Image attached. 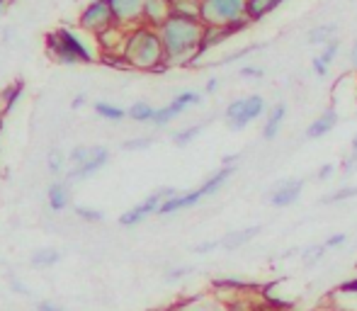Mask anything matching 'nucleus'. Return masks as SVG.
<instances>
[{
	"label": "nucleus",
	"mask_w": 357,
	"mask_h": 311,
	"mask_svg": "<svg viewBox=\"0 0 357 311\" xmlns=\"http://www.w3.org/2000/svg\"><path fill=\"white\" fill-rule=\"evenodd\" d=\"M234 173H236V165H221V168L216 170L214 175H209V178L204 180L199 188L190 190V192H175L173 197L165 199V202L158 207V214H160V217H168V214H175V212H180V209L195 207V204H199L204 197L219 192V190L229 183V178Z\"/></svg>",
	"instance_id": "nucleus-5"
},
{
	"label": "nucleus",
	"mask_w": 357,
	"mask_h": 311,
	"mask_svg": "<svg viewBox=\"0 0 357 311\" xmlns=\"http://www.w3.org/2000/svg\"><path fill=\"white\" fill-rule=\"evenodd\" d=\"M73 212H75V217L83 219V222H88V224H100V222H105V214L100 212V209L83 207V204H78V207H73Z\"/></svg>",
	"instance_id": "nucleus-28"
},
{
	"label": "nucleus",
	"mask_w": 357,
	"mask_h": 311,
	"mask_svg": "<svg viewBox=\"0 0 357 311\" xmlns=\"http://www.w3.org/2000/svg\"><path fill=\"white\" fill-rule=\"evenodd\" d=\"M353 197H357V188H340V190H335L333 195L321 199V204H338V202H345V199H353Z\"/></svg>",
	"instance_id": "nucleus-30"
},
{
	"label": "nucleus",
	"mask_w": 357,
	"mask_h": 311,
	"mask_svg": "<svg viewBox=\"0 0 357 311\" xmlns=\"http://www.w3.org/2000/svg\"><path fill=\"white\" fill-rule=\"evenodd\" d=\"M22 93H24V83H22V80H15V83H10L8 88L0 93V112L8 114L10 109H13L15 105L20 103Z\"/></svg>",
	"instance_id": "nucleus-20"
},
{
	"label": "nucleus",
	"mask_w": 357,
	"mask_h": 311,
	"mask_svg": "<svg viewBox=\"0 0 357 311\" xmlns=\"http://www.w3.org/2000/svg\"><path fill=\"white\" fill-rule=\"evenodd\" d=\"M258 234H260V227H248V229H243V232H234L226 236V238H221V248H229V250L241 248V245H245L248 241H253Z\"/></svg>",
	"instance_id": "nucleus-22"
},
{
	"label": "nucleus",
	"mask_w": 357,
	"mask_h": 311,
	"mask_svg": "<svg viewBox=\"0 0 357 311\" xmlns=\"http://www.w3.org/2000/svg\"><path fill=\"white\" fill-rule=\"evenodd\" d=\"M265 98L263 95H248V98H238L234 100V103L226 105V124H229L234 132H243L245 127H250V124L255 122L258 117H263L265 112Z\"/></svg>",
	"instance_id": "nucleus-6"
},
{
	"label": "nucleus",
	"mask_w": 357,
	"mask_h": 311,
	"mask_svg": "<svg viewBox=\"0 0 357 311\" xmlns=\"http://www.w3.org/2000/svg\"><path fill=\"white\" fill-rule=\"evenodd\" d=\"M3 117H5V114L0 112V134H3Z\"/></svg>",
	"instance_id": "nucleus-55"
},
{
	"label": "nucleus",
	"mask_w": 357,
	"mask_h": 311,
	"mask_svg": "<svg viewBox=\"0 0 357 311\" xmlns=\"http://www.w3.org/2000/svg\"><path fill=\"white\" fill-rule=\"evenodd\" d=\"M335 34H338V24L335 22L316 24V27H311L309 32H306V44H311V47H324L331 39H335Z\"/></svg>",
	"instance_id": "nucleus-19"
},
{
	"label": "nucleus",
	"mask_w": 357,
	"mask_h": 311,
	"mask_svg": "<svg viewBox=\"0 0 357 311\" xmlns=\"http://www.w3.org/2000/svg\"><path fill=\"white\" fill-rule=\"evenodd\" d=\"M241 156L238 153H229V156H224V160H221V165H236V160H238Z\"/></svg>",
	"instance_id": "nucleus-50"
},
{
	"label": "nucleus",
	"mask_w": 357,
	"mask_h": 311,
	"mask_svg": "<svg viewBox=\"0 0 357 311\" xmlns=\"http://www.w3.org/2000/svg\"><path fill=\"white\" fill-rule=\"evenodd\" d=\"M202 129H204V124H192V127H188V129H180L178 134H173V144L175 146H188V144H192L195 139L202 134Z\"/></svg>",
	"instance_id": "nucleus-27"
},
{
	"label": "nucleus",
	"mask_w": 357,
	"mask_h": 311,
	"mask_svg": "<svg viewBox=\"0 0 357 311\" xmlns=\"http://www.w3.org/2000/svg\"><path fill=\"white\" fill-rule=\"evenodd\" d=\"M338 52H340V39H331L328 44H324V52H321L319 56L331 66V63L335 61V56H338Z\"/></svg>",
	"instance_id": "nucleus-34"
},
{
	"label": "nucleus",
	"mask_w": 357,
	"mask_h": 311,
	"mask_svg": "<svg viewBox=\"0 0 357 311\" xmlns=\"http://www.w3.org/2000/svg\"><path fill=\"white\" fill-rule=\"evenodd\" d=\"M335 124H338V112H335V107H328L324 114H321V117H316L314 122L306 127V139H309V142H314V139L326 137V134L333 132Z\"/></svg>",
	"instance_id": "nucleus-13"
},
{
	"label": "nucleus",
	"mask_w": 357,
	"mask_h": 311,
	"mask_svg": "<svg viewBox=\"0 0 357 311\" xmlns=\"http://www.w3.org/2000/svg\"><path fill=\"white\" fill-rule=\"evenodd\" d=\"M328 311H350V309H338V307H335V309H328Z\"/></svg>",
	"instance_id": "nucleus-56"
},
{
	"label": "nucleus",
	"mask_w": 357,
	"mask_h": 311,
	"mask_svg": "<svg viewBox=\"0 0 357 311\" xmlns=\"http://www.w3.org/2000/svg\"><path fill=\"white\" fill-rule=\"evenodd\" d=\"M335 175V163H324L319 168V173H316V178L321 180V183H326V180H331Z\"/></svg>",
	"instance_id": "nucleus-39"
},
{
	"label": "nucleus",
	"mask_w": 357,
	"mask_h": 311,
	"mask_svg": "<svg viewBox=\"0 0 357 311\" xmlns=\"http://www.w3.org/2000/svg\"><path fill=\"white\" fill-rule=\"evenodd\" d=\"M221 245V241H204V243H199V245H195V253H209V250H214V248H219Z\"/></svg>",
	"instance_id": "nucleus-43"
},
{
	"label": "nucleus",
	"mask_w": 357,
	"mask_h": 311,
	"mask_svg": "<svg viewBox=\"0 0 357 311\" xmlns=\"http://www.w3.org/2000/svg\"><path fill=\"white\" fill-rule=\"evenodd\" d=\"M255 49H263V44H250V47H245V49H241V52H236V54H231V56H226L224 61L219 63V66H226V63H231V61H236V59H241V56H245V54H250V52H255Z\"/></svg>",
	"instance_id": "nucleus-36"
},
{
	"label": "nucleus",
	"mask_w": 357,
	"mask_h": 311,
	"mask_svg": "<svg viewBox=\"0 0 357 311\" xmlns=\"http://www.w3.org/2000/svg\"><path fill=\"white\" fill-rule=\"evenodd\" d=\"M199 20L207 27H229L231 34L243 32L248 24H253L245 17V0H202Z\"/></svg>",
	"instance_id": "nucleus-4"
},
{
	"label": "nucleus",
	"mask_w": 357,
	"mask_h": 311,
	"mask_svg": "<svg viewBox=\"0 0 357 311\" xmlns=\"http://www.w3.org/2000/svg\"><path fill=\"white\" fill-rule=\"evenodd\" d=\"M241 287H245V282H243V280H236V278L214 280V289H234V292H238Z\"/></svg>",
	"instance_id": "nucleus-35"
},
{
	"label": "nucleus",
	"mask_w": 357,
	"mask_h": 311,
	"mask_svg": "<svg viewBox=\"0 0 357 311\" xmlns=\"http://www.w3.org/2000/svg\"><path fill=\"white\" fill-rule=\"evenodd\" d=\"M238 76L241 78H263L265 76V71L260 66H243L238 71Z\"/></svg>",
	"instance_id": "nucleus-41"
},
{
	"label": "nucleus",
	"mask_w": 357,
	"mask_h": 311,
	"mask_svg": "<svg viewBox=\"0 0 357 311\" xmlns=\"http://www.w3.org/2000/svg\"><path fill=\"white\" fill-rule=\"evenodd\" d=\"M37 311H66L61 307V304H56V302H52V299H47V302H39L37 304Z\"/></svg>",
	"instance_id": "nucleus-46"
},
{
	"label": "nucleus",
	"mask_w": 357,
	"mask_h": 311,
	"mask_svg": "<svg viewBox=\"0 0 357 311\" xmlns=\"http://www.w3.org/2000/svg\"><path fill=\"white\" fill-rule=\"evenodd\" d=\"M47 54L52 61L61 66H78V63H93L100 59V52H93L90 44L80 37L75 27H56L47 34Z\"/></svg>",
	"instance_id": "nucleus-3"
},
{
	"label": "nucleus",
	"mask_w": 357,
	"mask_h": 311,
	"mask_svg": "<svg viewBox=\"0 0 357 311\" xmlns=\"http://www.w3.org/2000/svg\"><path fill=\"white\" fill-rule=\"evenodd\" d=\"M160 42L165 49V61L168 66H192L195 56L199 52V44L204 37L202 20H188L170 15L158 27Z\"/></svg>",
	"instance_id": "nucleus-1"
},
{
	"label": "nucleus",
	"mask_w": 357,
	"mask_h": 311,
	"mask_svg": "<svg viewBox=\"0 0 357 311\" xmlns=\"http://www.w3.org/2000/svg\"><path fill=\"white\" fill-rule=\"evenodd\" d=\"M338 292L340 294H357V278H353V280H348V282L340 285Z\"/></svg>",
	"instance_id": "nucleus-45"
},
{
	"label": "nucleus",
	"mask_w": 357,
	"mask_h": 311,
	"mask_svg": "<svg viewBox=\"0 0 357 311\" xmlns=\"http://www.w3.org/2000/svg\"><path fill=\"white\" fill-rule=\"evenodd\" d=\"M216 88H219V78H209L207 85H204V93H214Z\"/></svg>",
	"instance_id": "nucleus-49"
},
{
	"label": "nucleus",
	"mask_w": 357,
	"mask_h": 311,
	"mask_svg": "<svg viewBox=\"0 0 357 311\" xmlns=\"http://www.w3.org/2000/svg\"><path fill=\"white\" fill-rule=\"evenodd\" d=\"M345 241H348V236L345 234H335V236H331V238H326V248H338V245H343Z\"/></svg>",
	"instance_id": "nucleus-44"
},
{
	"label": "nucleus",
	"mask_w": 357,
	"mask_h": 311,
	"mask_svg": "<svg viewBox=\"0 0 357 311\" xmlns=\"http://www.w3.org/2000/svg\"><path fill=\"white\" fill-rule=\"evenodd\" d=\"M170 17V0H144V24L158 29Z\"/></svg>",
	"instance_id": "nucleus-14"
},
{
	"label": "nucleus",
	"mask_w": 357,
	"mask_h": 311,
	"mask_svg": "<svg viewBox=\"0 0 357 311\" xmlns=\"http://www.w3.org/2000/svg\"><path fill=\"white\" fill-rule=\"evenodd\" d=\"M127 114H129V119H132V122L151 124V119H153V114H155V107H151V103L139 100V103H134L132 107L127 109Z\"/></svg>",
	"instance_id": "nucleus-24"
},
{
	"label": "nucleus",
	"mask_w": 357,
	"mask_h": 311,
	"mask_svg": "<svg viewBox=\"0 0 357 311\" xmlns=\"http://www.w3.org/2000/svg\"><path fill=\"white\" fill-rule=\"evenodd\" d=\"M155 144L153 137H137V139H129V142L122 144L124 151H146Z\"/></svg>",
	"instance_id": "nucleus-32"
},
{
	"label": "nucleus",
	"mask_w": 357,
	"mask_h": 311,
	"mask_svg": "<svg viewBox=\"0 0 357 311\" xmlns=\"http://www.w3.org/2000/svg\"><path fill=\"white\" fill-rule=\"evenodd\" d=\"M10 287H13V289H15V292H17V294H24V297H27V294H29V289L24 287V285L20 282V280H15V278H10Z\"/></svg>",
	"instance_id": "nucleus-47"
},
{
	"label": "nucleus",
	"mask_w": 357,
	"mask_h": 311,
	"mask_svg": "<svg viewBox=\"0 0 357 311\" xmlns=\"http://www.w3.org/2000/svg\"><path fill=\"white\" fill-rule=\"evenodd\" d=\"M350 63H353L355 71H357V37H355V42H353V49H350Z\"/></svg>",
	"instance_id": "nucleus-51"
},
{
	"label": "nucleus",
	"mask_w": 357,
	"mask_h": 311,
	"mask_svg": "<svg viewBox=\"0 0 357 311\" xmlns=\"http://www.w3.org/2000/svg\"><path fill=\"white\" fill-rule=\"evenodd\" d=\"M114 22V13L109 0H90L78 15V29H83L85 34H100L102 29L112 27Z\"/></svg>",
	"instance_id": "nucleus-7"
},
{
	"label": "nucleus",
	"mask_w": 357,
	"mask_h": 311,
	"mask_svg": "<svg viewBox=\"0 0 357 311\" xmlns=\"http://www.w3.org/2000/svg\"><path fill=\"white\" fill-rule=\"evenodd\" d=\"M3 37H5V42H10V37H13V29H5Z\"/></svg>",
	"instance_id": "nucleus-53"
},
{
	"label": "nucleus",
	"mask_w": 357,
	"mask_h": 311,
	"mask_svg": "<svg viewBox=\"0 0 357 311\" xmlns=\"http://www.w3.org/2000/svg\"><path fill=\"white\" fill-rule=\"evenodd\" d=\"M304 180L301 178H287V180H280L275 183L273 192H270V204L273 207H291L294 202H299L301 197V190H304Z\"/></svg>",
	"instance_id": "nucleus-12"
},
{
	"label": "nucleus",
	"mask_w": 357,
	"mask_h": 311,
	"mask_svg": "<svg viewBox=\"0 0 357 311\" xmlns=\"http://www.w3.org/2000/svg\"><path fill=\"white\" fill-rule=\"evenodd\" d=\"M204 103V98H202V93H197V90H185V93H180V95H175L173 100H170L165 107H158L155 109V114H153V119H151V124L153 127H168L170 122H173L175 117H180V114L185 112V109H190V107H197V105H202Z\"/></svg>",
	"instance_id": "nucleus-9"
},
{
	"label": "nucleus",
	"mask_w": 357,
	"mask_h": 311,
	"mask_svg": "<svg viewBox=\"0 0 357 311\" xmlns=\"http://www.w3.org/2000/svg\"><path fill=\"white\" fill-rule=\"evenodd\" d=\"M190 270H192V268H173V270H168V273H165V282H178V280L188 278Z\"/></svg>",
	"instance_id": "nucleus-37"
},
{
	"label": "nucleus",
	"mask_w": 357,
	"mask_h": 311,
	"mask_svg": "<svg viewBox=\"0 0 357 311\" xmlns=\"http://www.w3.org/2000/svg\"><path fill=\"white\" fill-rule=\"evenodd\" d=\"M324 250H326V245H316V248H309V253L304 255L306 265H314L316 260H321V258H324Z\"/></svg>",
	"instance_id": "nucleus-42"
},
{
	"label": "nucleus",
	"mask_w": 357,
	"mask_h": 311,
	"mask_svg": "<svg viewBox=\"0 0 357 311\" xmlns=\"http://www.w3.org/2000/svg\"><path fill=\"white\" fill-rule=\"evenodd\" d=\"M66 160H68V156H63L59 149H54V151L47 156V168L52 170L54 175H61L63 168H66Z\"/></svg>",
	"instance_id": "nucleus-29"
},
{
	"label": "nucleus",
	"mask_w": 357,
	"mask_h": 311,
	"mask_svg": "<svg viewBox=\"0 0 357 311\" xmlns=\"http://www.w3.org/2000/svg\"><path fill=\"white\" fill-rule=\"evenodd\" d=\"M61 260V253L56 248H39L32 255V265L34 268H54V265Z\"/></svg>",
	"instance_id": "nucleus-26"
},
{
	"label": "nucleus",
	"mask_w": 357,
	"mask_h": 311,
	"mask_svg": "<svg viewBox=\"0 0 357 311\" xmlns=\"http://www.w3.org/2000/svg\"><path fill=\"white\" fill-rule=\"evenodd\" d=\"M8 5H10V0H0V17L5 15V10H8Z\"/></svg>",
	"instance_id": "nucleus-52"
},
{
	"label": "nucleus",
	"mask_w": 357,
	"mask_h": 311,
	"mask_svg": "<svg viewBox=\"0 0 357 311\" xmlns=\"http://www.w3.org/2000/svg\"><path fill=\"white\" fill-rule=\"evenodd\" d=\"M93 109H95V114H98V117L107 119V122H122L124 117H129L127 109L117 107V105H112V103H102V100H100V103H95Z\"/></svg>",
	"instance_id": "nucleus-23"
},
{
	"label": "nucleus",
	"mask_w": 357,
	"mask_h": 311,
	"mask_svg": "<svg viewBox=\"0 0 357 311\" xmlns=\"http://www.w3.org/2000/svg\"><path fill=\"white\" fill-rule=\"evenodd\" d=\"M163 311H183V307H180V309H163Z\"/></svg>",
	"instance_id": "nucleus-57"
},
{
	"label": "nucleus",
	"mask_w": 357,
	"mask_h": 311,
	"mask_svg": "<svg viewBox=\"0 0 357 311\" xmlns=\"http://www.w3.org/2000/svg\"><path fill=\"white\" fill-rule=\"evenodd\" d=\"M226 307H229V311H258V307L250 304L248 299H234V302L226 304Z\"/></svg>",
	"instance_id": "nucleus-38"
},
{
	"label": "nucleus",
	"mask_w": 357,
	"mask_h": 311,
	"mask_svg": "<svg viewBox=\"0 0 357 311\" xmlns=\"http://www.w3.org/2000/svg\"><path fill=\"white\" fill-rule=\"evenodd\" d=\"M90 151H93V146H75L71 153H68V163H71V168H78V165H83L85 160L90 158Z\"/></svg>",
	"instance_id": "nucleus-33"
},
{
	"label": "nucleus",
	"mask_w": 357,
	"mask_h": 311,
	"mask_svg": "<svg viewBox=\"0 0 357 311\" xmlns=\"http://www.w3.org/2000/svg\"><path fill=\"white\" fill-rule=\"evenodd\" d=\"M311 68H314V73H316V76L326 78V76H328V68H331V66H328V63H326L321 56H316L314 61H311Z\"/></svg>",
	"instance_id": "nucleus-40"
},
{
	"label": "nucleus",
	"mask_w": 357,
	"mask_h": 311,
	"mask_svg": "<svg viewBox=\"0 0 357 311\" xmlns=\"http://www.w3.org/2000/svg\"><path fill=\"white\" fill-rule=\"evenodd\" d=\"M122 54L134 71L160 73L168 68L165 49L163 42H160V32L155 27H149V24H137V27L129 29L127 39H124Z\"/></svg>",
	"instance_id": "nucleus-2"
},
{
	"label": "nucleus",
	"mask_w": 357,
	"mask_h": 311,
	"mask_svg": "<svg viewBox=\"0 0 357 311\" xmlns=\"http://www.w3.org/2000/svg\"><path fill=\"white\" fill-rule=\"evenodd\" d=\"M109 163V151L105 146H93V151H90V158L85 160L83 165H78V168H71L66 175V183H83V180L93 178L98 170H102L105 165Z\"/></svg>",
	"instance_id": "nucleus-10"
},
{
	"label": "nucleus",
	"mask_w": 357,
	"mask_h": 311,
	"mask_svg": "<svg viewBox=\"0 0 357 311\" xmlns=\"http://www.w3.org/2000/svg\"><path fill=\"white\" fill-rule=\"evenodd\" d=\"M183 311H229V307L214 297H195L192 302L185 304Z\"/></svg>",
	"instance_id": "nucleus-25"
},
{
	"label": "nucleus",
	"mask_w": 357,
	"mask_h": 311,
	"mask_svg": "<svg viewBox=\"0 0 357 311\" xmlns=\"http://www.w3.org/2000/svg\"><path fill=\"white\" fill-rule=\"evenodd\" d=\"M114 13V22L119 27H137L144 24V0H109Z\"/></svg>",
	"instance_id": "nucleus-11"
},
{
	"label": "nucleus",
	"mask_w": 357,
	"mask_h": 311,
	"mask_svg": "<svg viewBox=\"0 0 357 311\" xmlns=\"http://www.w3.org/2000/svg\"><path fill=\"white\" fill-rule=\"evenodd\" d=\"M199 3L202 0H170V15L175 17L199 20Z\"/></svg>",
	"instance_id": "nucleus-21"
},
{
	"label": "nucleus",
	"mask_w": 357,
	"mask_h": 311,
	"mask_svg": "<svg viewBox=\"0 0 357 311\" xmlns=\"http://www.w3.org/2000/svg\"><path fill=\"white\" fill-rule=\"evenodd\" d=\"M350 146H353V151H357V137H353V144H350Z\"/></svg>",
	"instance_id": "nucleus-54"
},
{
	"label": "nucleus",
	"mask_w": 357,
	"mask_h": 311,
	"mask_svg": "<svg viewBox=\"0 0 357 311\" xmlns=\"http://www.w3.org/2000/svg\"><path fill=\"white\" fill-rule=\"evenodd\" d=\"M85 103H88V98H85V95H75V100L71 103V109H80V107H85Z\"/></svg>",
	"instance_id": "nucleus-48"
},
{
	"label": "nucleus",
	"mask_w": 357,
	"mask_h": 311,
	"mask_svg": "<svg viewBox=\"0 0 357 311\" xmlns=\"http://www.w3.org/2000/svg\"><path fill=\"white\" fill-rule=\"evenodd\" d=\"M284 117H287V105L284 103H278L273 109H270L268 119H265V127H263V139L265 142H275L284 124Z\"/></svg>",
	"instance_id": "nucleus-18"
},
{
	"label": "nucleus",
	"mask_w": 357,
	"mask_h": 311,
	"mask_svg": "<svg viewBox=\"0 0 357 311\" xmlns=\"http://www.w3.org/2000/svg\"><path fill=\"white\" fill-rule=\"evenodd\" d=\"M229 37H231V29L229 27H207V24H204V37H202V44H199L197 56H195V63H197L199 59H202L204 54L209 52V49H214V47H219V44H224Z\"/></svg>",
	"instance_id": "nucleus-17"
},
{
	"label": "nucleus",
	"mask_w": 357,
	"mask_h": 311,
	"mask_svg": "<svg viewBox=\"0 0 357 311\" xmlns=\"http://www.w3.org/2000/svg\"><path fill=\"white\" fill-rule=\"evenodd\" d=\"M100 61L109 68H122V71H129V61L124 59V54H100Z\"/></svg>",
	"instance_id": "nucleus-31"
},
{
	"label": "nucleus",
	"mask_w": 357,
	"mask_h": 311,
	"mask_svg": "<svg viewBox=\"0 0 357 311\" xmlns=\"http://www.w3.org/2000/svg\"><path fill=\"white\" fill-rule=\"evenodd\" d=\"M68 188H71V183H66V180H56V183H52L47 188V199H49V209H52V212H63V209H68V204H71V192H68Z\"/></svg>",
	"instance_id": "nucleus-15"
},
{
	"label": "nucleus",
	"mask_w": 357,
	"mask_h": 311,
	"mask_svg": "<svg viewBox=\"0 0 357 311\" xmlns=\"http://www.w3.org/2000/svg\"><path fill=\"white\" fill-rule=\"evenodd\" d=\"M284 0H245V17L250 22H260L270 13H275L278 8H282Z\"/></svg>",
	"instance_id": "nucleus-16"
},
{
	"label": "nucleus",
	"mask_w": 357,
	"mask_h": 311,
	"mask_svg": "<svg viewBox=\"0 0 357 311\" xmlns=\"http://www.w3.org/2000/svg\"><path fill=\"white\" fill-rule=\"evenodd\" d=\"M178 192L175 188H160L155 190V192H151L149 197L144 199V202H139L137 207L127 209V212L119 217V224L122 227H139L142 222H146V219L151 217V214H158V207L165 202L168 197H173V195Z\"/></svg>",
	"instance_id": "nucleus-8"
}]
</instances>
